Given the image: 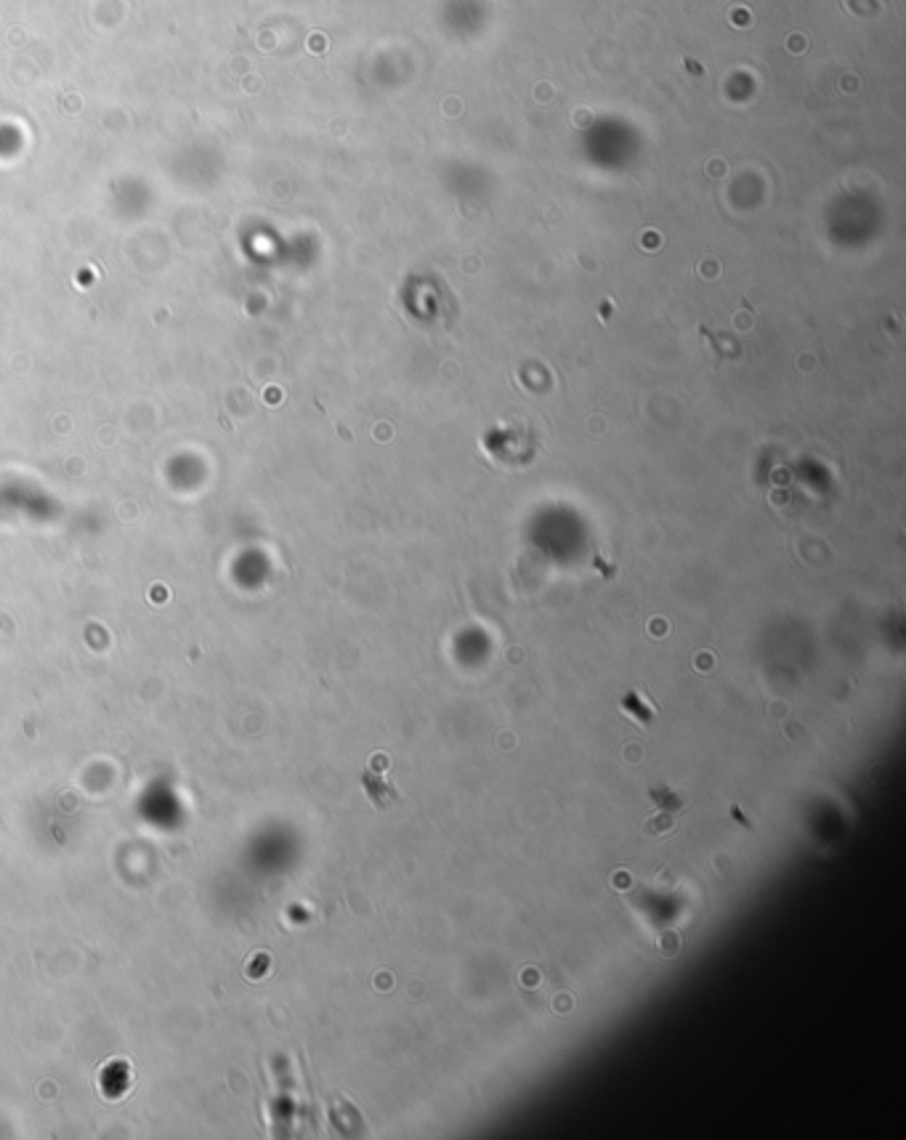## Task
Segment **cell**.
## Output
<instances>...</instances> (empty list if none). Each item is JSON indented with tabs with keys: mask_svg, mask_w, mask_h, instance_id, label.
<instances>
[{
	"mask_svg": "<svg viewBox=\"0 0 906 1140\" xmlns=\"http://www.w3.org/2000/svg\"><path fill=\"white\" fill-rule=\"evenodd\" d=\"M651 803H654V814L646 819V824H643V832L649 835V838H665L667 832L675 830V824H678V819H681L683 814V800L675 795L670 787H665V784H659V787H654V790L649 792Z\"/></svg>",
	"mask_w": 906,
	"mask_h": 1140,
	"instance_id": "6da1fadb",
	"label": "cell"
},
{
	"mask_svg": "<svg viewBox=\"0 0 906 1140\" xmlns=\"http://www.w3.org/2000/svg\"><path fill=\"white\" fill-rule=\"evenodd\" d=\"M362 790L375 808H388L402 800V795L396 792L394 784L386 779V771L375 768V763L362 771Z\"/></svg>",
	"mask_w": 906,
	"mask_h": 1140,
	"instance_id": "7a4b0ae2",
	"label": "cell"
},
{
	"mask_svg": "<svg viewBox=\"0 0 906 1140\" xmlns=\"http://www.w3.org/2000/svg\"><path fill=\"white\" fill-rule=\"evenodd\" d=\"M622 710H625L628 715H633L635 721L641 723V726H649V723L654 721V715H657V710H654L649 702H643L638 691H630L628 697L622 699Z\"/></svg>",
	"mask_w": 906,
	"mask_h": 1140,
	"instance_id": "3957f363",
	"label": "cell"
},
{
	"mask_svg": "<svg viewBox=\"0 0 906 1140\" xmlns=\"http://www.w3.org/2000/svg\"><path fill=\"white\" fill-rule=\"evenodd\" d=\"M731 816H734L736 822L744 824V827L750 830V822H747V819H744V816H742V808H739V806H731Z\"/></svg>",
	"mask_w": 906,
	"mask_h": 1140,
	"instance_id": "277c9868",
	"label": "cell"
}]
</instances>
